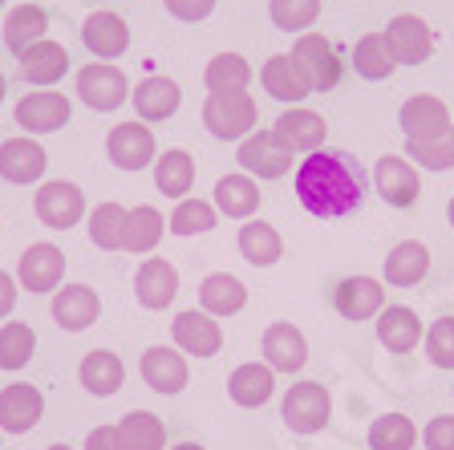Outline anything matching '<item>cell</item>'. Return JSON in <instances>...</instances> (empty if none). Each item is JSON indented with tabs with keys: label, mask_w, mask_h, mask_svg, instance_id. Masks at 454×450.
<instances>
[{
	"label": "cell",
	"mask_w": 454,
	"mask_h": 450,
	"mask_svg": "<svg viewBox=\"0 0 454 450\" xmlns=\"http://www.w3.org/2000/svg\"><path fill=\"white\" fill-rule=\"evenodd\" d=\"M77 382H82L85 394L114 398L118 390H122V382H126L122 357L114 353V349H90V353L82 357V366H77Z\"/></svg>",
	"instance_id": "obj_29"
},
{
	"label": "cell",
	"mask_w": 454,
	"mask_h": 450,
	"mask_svg": "<svg viewBox=\"0 0 454 450\" xmlns=\"http://www.w3.org/2000/svg\"><path fill=\"white\" fill-rule=\"evenodd\" d=\"M134 296H138L142 309H151V312L170 309L175 296H179V268L170 260H159V256L142 260L138 272H134Z\"/></svg>",
	"instance_id": "obj_19"
},
{
	"label": "cell",
	"mask_w": 454,
	"mask_h": 450,
	"mask_svg": "<svg viewBox=\"0 0 454 450\" xmlns=\"http://www.w3.org/2000/svg\"><path fill=\"white\" fill-rule=\"evenodd\" d=\"M280 414H284V426H288V430L309 438V434H321L325 426H329L333 398L321 382H296L293 390L284 394Z\"/></svg>",
	"instance_id": "obj_3"
},
{
	"label": "cell",
	"mask_w": 454,
	"mask_h": 450,
	"mask_svg": "<svg viewBox=\"0 0 454 450\" xmlns=\"http://www.w3.org/2000/svg\"><path fill=\"white\" fill-rule=\"evenodd\" d=\"M66 280V252L57 244H33L25 248L17 264V284L25 292H57Z\"/></svg>",
	"instance_id": "obj_18"
},
{
	"label": "cell",
	"mask_w": 454,
	"mask_h": 450,
	"mask_svg": "<svg viewBox=\"0 0 454 450\" xmlns=\"http://www.w3.org/2000/svg\"><path fill=\"white\" fill-rule=\"evenodd\" d=\"M260 353L276 374H301L309 366V337L293 320H272L264 328V341H260Z\"/></svg>",
	"instance_id": "obj_14"
},
{
	"label": "cell",
	"mask_w": 454,
	"mask_h": 450,
	"mask_svg": "<svg viewBox=\"0 0 454 450\" xmlns=\"http://www.w3.org/2000/svg\"><path fill=\"white\" fill-rule=\"evenodd\" d=\"M154 187H159L162 195H170L175 203L187 199L191 187H195V159L179 146L162 150L159 159H154Z\"/></svg>",
	"instance_id": "obj_36"
},
{
	"label": "cell",
	"mask_w": 454,
	"mask_h": 450,
	"mask_svg": "<svg viewBox=\"0 0 454 450\" xmlns=\"http://www.w3.org/2000/svg\"><path fill=\"white\" fill-rule=\"evenodd\" d=\"M167 4V12L175 20H183V25H199V20H207L211 12H215L219 0H162Z\"/></svg>",
	"instance_id": "obj_48"
},
{
	"label": "cell",
	"mask_w": 454,
	"mask_h": 450,
	"mask_svg": "<svg viewBox=\"0 0 454 450\" xmlns=\"http://www.w3.org/2000/svg\"><path fill=\"white\" fill-rule=\"evenodd\" d=\"M33 207H37L41 224L53 227V232H69V227H77L85 219V195L69 178H49V183H41Z\"/></svg>",
	"instance_id": "obj_6"
},
{
	"label": "cell",
	"mask_w": 454,
	"mask_h": 450,
	"mask_svg": "<svg viewBox=\"0 0 454 450\" xmlns=\"http://www.w3.org/2000/svg\"><path fill=\"white\" fill-rule=\"evenodd\" d=\"M373 183H378V195L389 207H414L418 195H422L418 167L410 159H402V154H381L378 167H373Z\"/></svg>",
	"instance_id": "obj_21"
},
{
	"label": "cell",
	"mask_w": 454,
	"mask_h": 450,
	"mask_svg": "<svg viewBox=\"0 0 454 450\" xmlns=\"http://www.w3.org/2000/svg\"><path fill=\"white\" fill-rule=\"evenodd\" d=\"M333 309L345 320L361 325V320H373L386 309V284L373 280V276H345L333 292Z\"/></svg>",
	"instance_id": "obj_20"
},
{
	"label": "cell",
	"mask_w": 454,
	"mask_h": 450,
	"mask_svg": "<svg viewBox=\"0 0 454 450\" xmlns=\"http://www.w3.org/2000/svg\"><path fill=\"white\" fill-rule=\"evenodd\" d=\"M82 41H85V49L94 53V61H118V57L130 49V25H126L118 12L98 9L85 17Z\"/></svg>",
	"instance_id": "obj_23"
},
{
	"label": "cell",
	"mask_w": 454,
	"mask_h": 450,
	"mask_svg": "<svg viewBox=\"0 0 454 450\" xmlns=\"http://www.w3.org/2000/svg\"><path fill=\"white\" fill-rule=\"evenodd\" d=\"M268 17L280 33H309L321 17V0H268Z\"/></svg>",
	"instance_id": "obj_44"
},
{
	"label": "cell",
	"mask_w": 454,
	"mask_h": 450,
	"mask_svg": "<svg viewBox=\"0 0 454 450\" xmlns=\"http://www.w3.org/2000/svg\"><path fill=\"white\" fill-rule=\"evenodd\" d=\"M215 207L227 219H252L260 211V183L252 175H223L215 183Z\"/></svg>",
	"instance_id": "obj_34"
},
{
	"label": "cell",
	"mask_w": 454,
	"mask_h": 450,
	"mask_svg": "<svg viewBox=\"0 0 454 450\" xmlns=\"http://www.w3.org/2000/svg\"><path fill=\"white\" fill-rule=\"evenodd\" d=\"M162 232H167V219H162L159 207L138 203L126 211V252L151 256L162 244Z\"/></svg>",
	"instance_id": "obj_38"
},
{
	"label": "cell",
	"mask_w": 454,
	"mask_h": 450,
	"mask_svg": "<svg viewBox=\"0 0 454 450\" xmlns=\"http://www.w3.org/2000/svg\"><path fill=\"white\" fill-rule=\"evenodd\" d=\"M45 167H49V154L33 134L0 142V178L12 183V187H33V183H41Z\"/></svg>",
	"instance_id": "obj_10"
},
{
	"label": "cell",
	"mask_w": 454,
	"mask_h": 450,
	"mask_svg": "<svg viewBox=\"0 0 454 450\" xmlns=\"http://www.w3.org/2000/svg\"><path fill=\"white\" fill-rule=\"evenodd\" d=\"M77 98H82L90 110L110 114L130 98V82H126V74L114 66V61H94V66H85L82 74H77Z\"/></svg>",
	"instance_id": "obj_7"
},
{
	"label": "cell",
	"mask_w": 454,
	"mask_h": 450,
	"mask_svg": "<svg viewBox=\"0 0 454 450\" xmlns=\"http://www.w3.org/2000/svg\"><path fill=\"white\" fill-rule=\"evenodd\" d=\"M102 317V296L90 284H61L53 292V320L66 333H85Z\"/></svg>",
	"instance_id": "obj_25"
},
{
	"label": "cell",
	"mask_w": 454,
	"mask_h": 450,
	"mask_svg": "<svg viewBox=\"0 0 454 450\" xmlns=\"http://www.w3.org/2000/svg\"><path fill=\"white\" fill-rule=\"evenodd\" d=\"M17 61H20V77H25L28 85H37V90H53L69 69L66 45H61V41H49V37L37 41V45H28Z\"/></svg>",
	"instance_id": "obj_27"
},
{
	"label": "cell",
	"mask_w": 454,
	"mask_h": 450,
	"mask_svg": "<svg viewBox=\"0 0 454 450\" xmlns=\"http://www.w3.org/2000/svg\"><path fill=\"white\" fill-rule=\"evenodd\" d=\"M446 216H450V227H454V199H450V207H446Z\"/></svg>",
	"instance_id": "obj_54"
},
{
	"label": "cell",
	"mask_w": 454,
	"mask_h": 450,
	"mask_svg": "<svg viewBox=\"0 0 454 450\" xmlns=\"http://www.w3.org/2000/svg\"><path fill=\"white\" fill-rule=\"evenodd\" d=\"M293 57L309 69L317 94L340 85V57H337V49H333V41H325V33H301L293 45Z\"/></svg>",
	"instance_id": "obj_22"
},
{
	"label": "cell",
	"mask_w": 454,
	"mask_h": 450,
	"mask_svg": "<svg viewBox=\"0 0 454 450\" xmlns=\"http://www.w3.org/2000/svg\"><path fill=\"white\" fill-rule=\"evenodd\" d=\"M381 37H386L397 66H422V61H430V53H434V33H430V25H426L422 17H414V12H397V17L381 28Z\"/></svg>",
	"instance_id": "obj_9"
},
{
	"label": "cell",
	"mask_w": 454,
	"mask_h": 450,
	"mask_svg": "<svg viewBox=\"0 0 454 450\" xmlns=\"http://www.w3.org/2000/svg\"><path fill=\"white\" fill-rule=\"evenodd\" d=\"M130 102H134V114H138V122H167V118H175L183 106V90L175 77L167 74H151L142 77L138 85L130 90Z\"/></svg>",
	"instance_id": "obj_17"
},
{
	"label": "cell",
	"mask_w": 454,
	"mask_h": 450,
	"mask_svg": "<svg viewBox=\"0 0 454 450\" xmlns=\"http://www.w3.org/2000/svg\"><path fill=\"white\" fill-rule=\"evenodd\" d=\"M260 122V106L247 94H207L203 102V126L211 130V138L219 142H244Z\"/></svg>",
	"instance_id": "obj_2"
},
{
	"label": "cell",
	"mask_w": 454,
	"mask_h": 450,
	"mask_svg": "<svg viewBox=\"0 0 454 450\" xmlns=\"http://www.w3.org/2000/svg\"><path fill=\"white\" fill-rule=\"evenodd\" d=\"M106 154L118 170H146L159 159V142H154V130L146 122H118L110 134H106Z\"/></svg>",
	"instance_id": "obj_5"
},
{
	"label": "cell",
	"mask_w": 454,
	"mask_h": 450,
	"mask_svg": "<svg viewBox=\"0 0 454 450\" xmlns=\"http://www.w3.org/2000/svg\"><path fill=\"white\" fill-rule=\"evenodd\" d=\"M0 438H4V430H0Z\"/></svg>",
	"instance_id": "obj_56"
},
{
	"label": "cell",
	"mask_w": 454,
	"mask_h": 450,
	"mask_svg": "<svg viewBox=\"0 0 454 450\" xmlns=\"http://www.w3.org/2000/svg\"><path fill=\"white\" fill-rule=\"evenodd\" d=\"M85 450H122L118 446V430L114 426H98L85 434Z\"/></svg>",
	"instance_id": "obj_49"
},
{
	"label": "cell",
	"mask_w": 454,
	"mask_h": 450,
	"mask_svg": "<svg viewBox=\"0 0 454 450\" xmlns=\"http://www.w3.org/2000/svg\"><path fill=\"white\" fill-rule=\"evenodd\" d=\"M418 426L410 414H381L369 426V450H414L418 446Z\"/></svg>",
	"instance_id": "obj_43"
},
{
	"label": "cell",
	"mask_w": 454,
	"mask_h": 450,
	"mask_svg": "<svg viewBox=\"0 0 454 450\" xmlns=\"http://www.w3.org/2000/svg\"><path fill=\"white\" fill-rule=\"evenodd\" d=\"M12 309H17V280L0 268V317H9Z\"/></svg>",
	"instance_id": "obj_50"
},
{
	"label": "cell",
	"mask_w": 454,
	"mask_h": 450,
	"mask_svg": "<svg viewBox=\"0 0 454 450\" xmlns=\"http://www.w3.org/2000/svg\"><path fill=\"white\" fill-rule=\"evenodd\" d=\"M170 450H203L199 442H179V446H170Z\"/></svg>",
	"instance_id": "obj_51"
},
{
	"label": "cell",
	"mask_w": 454,
	"mask_h": 450,
	"mask_svg": "<svg viewBox=\"0 0 454 450\" xmlns=\"http://www.w3.org/2000/svg\"><path fill=\"white\" fill-rule=\"evenodd\" d=\"M49 33V12L41 4H17V9L4 12V45L12 57H20L28 45L45 41Z\"/></svg>",
	"instance_id": "obj_32"
},
{
	"label": "cell",
	"mask_w": 454,
	"mask_h": 450,
	"mask_svg": "<svg viewBox=\"0 0 454 450\" xmlns=\"http://www.w3.org/2000/svg\"><path fill=\"white\" fill-rule=\"evenodd\" d=\"M276 394V369L268 361H247V366H236L231 377H227V398L239 406V410H260L268 406Z\"/></svg>",
	"instance_id": "obj_26"
},
{
	"label": "cell",
	"mask_w": 454,
	"mask_h": 450,
	"mask_svg": "<svg viewBox=\"0 0 454 450\" xmlns=\"http://www.w3.org/2000/svg\"><path fill=\"white\" fill-rule=\"evenodd\" d=\"M215 224H219V207L215 203H207V199H195V195H187V199H179L175 203V211H170V219H167V227L175 235H207V232H215Z\"/></svg>",
	"instance_id": "obj_41"
},
{
	"label": "cell",
	"mask_w": 454,
	"mask_h": 450,
	"mask_svg": "<svg viewBox=\"0 0 454 450\" xmlns=\"http://www.w3.org/2000/svg\"><path fill=\"white\" fill-rule=\"evenodd\" d=\"M170 337H175V349H183L187 357H215L223 349V325L203 309H187L175 317Z\"/></svg>",
	"instance_id": "obj_16"
},
{
	"label": "cell",
	"mask_w": 454,
	"mask_h": 450,
	"mask_svg": "<svg viewBox=\"0 0 454 450\" xmlns=\"http://www.w3.org/2000/svg\"><path fill=\"white\" fill-rule=\"evenodd\" d=\"M45 414V394L28 382H12L0 390V430L4 434H28Z\"/></svg>",
	"instance_id": "obj_24"
},
{
	"label": "cell",
	"mask_w": 454,
	"mask_h": 450,
	"mask_svg": "<svg viewBox=\"0 0 454 450\" xmlns=\"http://www.w3.org/2000/svg\"><path fill=\"white\" fill-rule=\"evenodd\" d=\"M272 134L284 150H293V154H312V150H321L325 138H329V122H325L317 110L309 106H288L272 122Z\"/></svg>",
	"instance_id": "obj_12"
},
{
	"label": "cell",
	"mask_w": 454,
	"mask_h": 450,
	"mask_svg": "<svg viewBox=\"0 0 454 450\" xmlns=\"http://www.w3.org/2000/svg\"><path fill=\"white\" fill-rule=\"evenodd\" d=\"M4 4H9V0H0V9H4Z\"/></svg>",
	"instance_id": "obj_55"
},
{
	"label": "cell",
	"mask_w": 454,
	"mask_h": 450,
	"mask_svg": "<svg viewBox=\"0 0 454 450\" xmlns=\"http://www.w3.org/2000/svg\"><path fill=\"white\" fill-rule=\"evenodd\" d=\"M49 450H74V446H66V442H53V446H49Z\"/></svg>",
	"instance_id": "obj_53"
},
{
	"label": "cell",
	"mask_w": 454,
	"mask_h": 450,
	"mask_svg": "<svg viewBox=\"0 0 454 450\" xmlns=\"http://www.w3.org/2000/svg\"><path fill=\"white\" fill-rule=\"evenodd\" d=\"M90 244L102 252H126V207L98 203L90 211Z\"/></svg>",
	"instance_id": "obj_39"
},
{
	"label": "cell",
	"mask_w": 454,
	"mask_h": 450,
	"mask_svg": "<svg viewBox=\"0 0 454 450\" xmlns=\"http://www.w3.org/2000/svg\"><path fill=\"white\" fill-rule=\"evenodd\" d=\"M260 85H264L268 98H276V102H284V106H301L309 94H317L309 69H304L293 53H272L268 57L264 69H260Z\"/></svg>",
	"instance_id": "obj_11"
},
{
	"label": "cell",
	"mask_w": 454,
	"mask_h": 450,
	"mask_svg": "<svg viewBox=\"0 0 454 450\" xmlns=\"http://www.w3.org/2000/svg\"><path fill=\"white\" fill-rule=\"evenodd\" d=\"M422 446L426 450H454V414H438V418L426 422Z\"/></svg>",
	"instance_id": "obj_47"
},
{
	"label": "cell",
	"mask_w": 454,
	"mask_h": 450,
	"mask_svg": "<svg viewBox=\"0 0 454 450\" xmlns=\"http://www.w3.org/2000/svg\"><path fill=\"white\" fill-rule=\"evenodd\" d=\"M293 191L301 207L317 219H340L365 203V170L349 150H312L296 162Z\"/></svg>",
	"instance_id": "obj_1"
},
{
	"label": "cell",
	"mask_w": 454,
	"mask_h": 450,
	"mask_svg": "<svg viewBox=\"0 0 454 450\" xmlns=\"http://www.w3.org/2000/svg\"><path fill=\"white\" fill-rule=\"evenodd\" d=\"M397 126H402L406 142H430V138L450 130L454 114L438 94H414L402 102V110H397Z\"/></svg>",
	"instance_id": "obj_8"
},
{
	"label": "cell",
	"mask_w": 454,
	"mask_h": 450,
	"mask_svg": "<svg viewBox=\"0 0 454 450\" xmlns=\"http://www.w3.org/2000/svg\"><path fill=\"white\" fill-rule=\"evenodd\" d=\"M247 304V284L231 272H211L199 284V309L211 312V317H236Z\"/></svg>",
	"instance_id": "obj_30"
},
{
	"label": "cell",
	"mask_w": 454,
	"mask_h": 450,
	"mask_svg": "<svg viewBox=\"0 0 454 450\" xmlns=\"http://www.w3.org/2000/svg\"><path fill=\"white\" fill-rule=\"evenodd\" d=\"M426 328H422V317H418L410 304H386L378 312V341L381 349L389 353H414L422 345Z\"/></svg>",
	"instance_id": "obj_28"
},
{
	"label": "cell",
	"mask_w": 454,
	"mask_h": 450,
	"mask_svg": "<svg viewBox=\"0 0 454 450\" xmlns=\"http://www.w3.org/2000/svg\"><path fill=\"white\" fill-rule=\"evenodd\" d=\"M114 430H118V446L122 450H167V426H162V418L151 410L122 414V418L114 422Z\"/></svg>",
	"instance_id": "obj_33"
},
{
	"label": "cell",
	"mask_w": 454,
	"mask_h": 450,
	"mask_svg": "<svg viewBox=\"0 0 454 450\" xmlns=\"http://www.w3.org/2000/svg\"><path fill=\"white\" fill-rule=\"evenodd\" d=\"M430 276V248L422 240H402L386 256V284L394 288H414Z\"/></svg>",
	"instance_id": "obj_31"
},
{
	"label": "cell",
	"mask_w": 454,
	"mask_h": 450,
	"mask_svg": "<svg viewBox=\"0 0 454 450\" xmlns=\"http://www.w3.org/2000/svg\"><path fill=\"white\" fill-rule=\"evenodd\" d=\"M422 349L434 369H454V317H438L434 325L426 328Z\"/></svg>",
	"instance_id": "obj_46"
},
{
	"label": "cell",
	"mask_w": 454,
	"mask_h": 450,
	"mask_svg": "<svg viewBox=\"0 0 454 450\" xmlns=\"http://www.w3.org/2000/svg\"><path fill=\"white\" fill-rule=\"evenodd\" d=\"M4 90H9V85H4V74H0V102H4Z\"/></svg>",
	"instance_id": "obj_52"
},
{
	"label": "cell",
	"mask_w": 454,
	"mask_h": 450,
	"mask_svg": "<svg viewBox=\"0 0 454 450\" xmlns=\"http://www.w3.org/2000/svg\"><path fill=\"white\" fill-rule=\"evenodd\" d=\"M406 159L422 170H454V126L430 142H406Z\"/></svg>",
	"instance_id": "obj_45"
},
{
	"label": "cell",
	"mask_w": 454,
	"mask_h": 450,
	"mask_svg": "<svg viewBox=\"0 0 454 450\" xmlns=\"http://www.w3.org/2000/svg\"><path fill=\"white\" fill-rule=\"evenodd\" d=\"M239 256H244L252 268H272V264H280V256H284L280 232H276L268 219L252 216L244 227H239Z\"/></svg>",
	"instance_id": "obj_35"
},
{
	"label": "cell",
	"mask_w": 454,
	"mask_h": 450,
	"mask_svg": "<svg viewBox=\"0 0 454 450\" xmlns=\"http://www.w3.org/2000/svg\"><path fill=\"white\" fill-rule=\"evenodd\" d=\"M203 85L207 94H244L252 85V66L244 53H215L203 66Z\"/></svg>",
	"instance_id": "obj_37"
},
{
	"label": "cell",
	"mask_w": 454,
	"mask_h": 450,
	"mask_svg": "<svg viewBox=\"0 0 454 450\" xmlns=\"http://www.w3.org/2000/svg\"><path fill=\"white\" fill-rule=\"evenodd\" d=\"M353 69H357V77H365V82H386V77H394L397 61L381 33H365V37L353 45Z\"/></svg>",
	"instance_id": "obj_40"
},
{
	"label": "cell",
	"mask_w": 454,
	"mask_h": 450,
	"mask_svg": "<svg viewBox=\"0 0 454 450\" xmlns=\"http://www.w3.org/2000/svg\"><path fill=\"white\" fill-rule=\"evenodd\" d=\"M236 162H239L244 175L260 178V183H272V178H284L288 170H293L296 154L293 150H284L272 130H252L244 142H239Z\"/></svg>",
	"instance_id": "obj_4"
},
{
	"label": "cell",
	"mask_w": 454,
	"mask_h": 450,
	"mask_svg": "<svg viewBox=\"0 0 454 450\" xmlns=\"http://www.w3.org/2000/svg\"><path fill=\"white\" fill-rule=\"evenodd\" d=\"M37 353V333L28 320H9V325H0V369H25Z\"/></svg>",
	"instance_id": "obj_42"
},
{
	"label": "cell",
	"mask_w": 454,
	"mask_h": 450,
	"mask_svg": "<svg viewBox=\"0 0 454 450\" xmlns=\"http://www.w3.org/2000/svg\"><path fill=\"white\" fill-rule=\"evenodd\" d=\"M138 374H142V382L151 385L154 394L175 398V394L187 390V377H191L187 353L175 349V345H151L146 353L138 357Z\"/></svg>",
	"instance_id": "obj_13"
},
{
	"label": "cell",
	"mask_w": 454,
	"mask_h": 450,
	"mask_svg": "<svg viewBox=\"0 0 454 450\" xmlns=\"http://www.w3.org/2000/svg\"><path fill=\"white\" fill-rule=\"evenodd\" d=\"M12 114H17V126H20V130H28L33 138H37V134L61 130V126L69 122L74 106H69L66 94H57V90H33V94L20 98Z\"/></svg>",
	"instance_id": "obj_15"
}]
</instances>
